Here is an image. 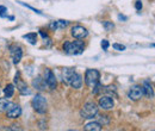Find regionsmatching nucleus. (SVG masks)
Segmentation results:
<instances>
[{
    "label": "nucleus",
    "instance_id": "1",
    "mask_svg": "<svg viewBox=\"0 0 155 131\" xmlns=\"http://www.w3.org/2000/svg\"><path fill=\"white\" fill-rule=\"evenodd\" d=\"M85 44L82 41H74V42H66L63 44V50L68 55H80L84 53Z\"/></svg>",
    "mask_w": 155,
    "mask_h": 131
},
{
    "label": "nucleus",
    "instance_id": "2",
    "mask_svg": "<svg viewBox=\"0 0 155 131\" xmlns=\"http://www.w3.org/2000/svg\"><path fill=\"white\" fill-rule=\"evenodd\" d=\"M97 113H98L97 104L93 103V101H88V103H86V104L84 105V107L81 109L80 116H81V118H84V119H92V118H94V117L97 116Z\"/></svg>",
    "mask_w": 155,
    "mask_h": 131
},
{
    "label": "nucleus",
    "instance_id": "3",
    "mask_svg": "<svg viewBox=\"0 0 155 131\" xmlns=\"http://www.w3.org/2000/svg\"><path fill=\"white\" fill-rule=\"evenodd\" d=\"M32 104V107L34 110L39 114H43V113L47 112V109H48V103H47V99L42 95V94H36L31 101Z\"/></svg>",
    "mask_w": 155,
    "mask_h": 131
},
{
    "label": "nucleus",
    "instance_id": "4",
    "mask_svg": "<svg viewBox=\"0 0 155 131\" xmlns=\"http://www.w3.org/2000/svg\"><path fill=\"white\" fill-rule=\"evenodd\" d=\"M100 79V73L97 69H87L85 73V82L90 88H93Z\"/></svg>",
    "mask_w": 155,
    "mask_h": 131
},
{
    "label": "nucleus",
    "instance_id": "5",
    "mask_svg": "<svg viewBox=\"0 0 155 131\" xmlns=\"http://www.w3.org/2000/svg\"><path fill=\"white\" fill-rule=\"evenodd\" d=\"M15 84L17 85V90L19 91L20 94H23V95H29V94L31 93V91H30V88L28 87L26 82H24V81L20 79L19 72H17V74L15 76Z\"/></svg>",
    "mask_w": 155,
    "mask_h": 131
},
{
    "label": "nucleus",
    "instance_id": "6",
    "mask_svg": "<svg viewBox=\"0 0 155 131\" xmlns=\"http://www.w3.org/2000/svg\"><path fill=\"white\" fill-rule=\"evenodd\" d=\"M10 54H11V57H12V61L15 64H18L23 57V50L19 45L17 44H12L10 47Z\"/></svg>",
    "mask_w": 155,
    "mask_h": 131
},
{
    "label": "nucleus",
    "instance_id": "7",
    "mask_svg": "<svg viewBox=\"0 0 155 131\" xmlns=\"http://www.w3.org/2000/svg\"><path fill=\"white\" fill-rule=\"evenodd\" d=\"M44 81L47 84V86L50 88V90H55L56 88V85H58V81H56V77L55 74L50 70V69H45L44 72Z\"/></svg>",
    "mask_w": 155,
    "mask_h": 131
},
{
    "label": "nucleus",
    "instance_id": "8",
    "mask_svg": "<svg viewBox=\"0 0 155 131\" xmlns=\"http://www.w3.org/2000/svg\"><path fill=\"white\" fill-rule=\"evenodd\" d=\"M71 34L72 36L77 39H84V38L87 37L88 35V31L86 30V28L81 26V25H74L71 30Z\"/></svg>",
    "mask_w": 155,
    "mask_h": 131
},
{
    "label": "nucleus",
    "instance_id": "9",
    "mask_svg": "<svg viewBox=\"0 0 155 131\" xmlns=\"http://www.w3.org/2000/svg\"><path fill=\"white\" fill-rule=\"evenodd\" d=\"M142 95H143V90H142V86H140V85H134V86L129 90V93H128L129 99H131V100H134V101L141 99Z\"/></svg>",
    "mask_w": 155,
    "mask_h": 131
},
{
    "label": "nucleus",
    "instance_id": "10",
    "mask_svg": "<svg viewBox=\"0 0 155 131\" xmlns=\"http://www.w3.org/2000/svg\"><path fill=\"white\" fill-rule=\"evenodd\" d=\"M115 106V103H114V99L109 95H105V97H101L99 99V107L103 109V110H111L112 107Z\"/></svg>",
    "mask_w": 155,
    "mask_h": 131
},
{
    "label": "nucleus",
    "instance_id": "11",
    "mask_svg": "<svg viewBox=\"0 0 155 131\" xmlns=\"http://www.w3.org/2000/svg\"><path fill=\"white\" fill-rule=\"evenodd\" d=\"M6 113H7V117L8 118H12V119L18 118L20 114H21V107H20L19 105H17V104H11L10 107L7 109Z\"/></svg>",
    "mask_w": 155,
    "mask_h": 131
},
{
    "label": "nucleus",
    "instance_id": "12",
    "mask_svg": "<svg viewBox=\"0 0 155 131\" xmlns=\"http://www.w3.org/2000/svg\"><path fill=\"white\" fill-rule=\"evenodd\" d=\"M68 85H71L75 90L81 88V86H82V77H81V75L79 74V73H77V72H74L73 75L71 76V80H69V84Z\"/></svg>",
    "mask_w": 155,
    "mask_h": 131
},
{
    "label": "nucleus",
    "instance_id": "13",
    "mask_svg": "<svg viewBox=\"0 0 155 131\" xmlns=\"http://www.w3.org/2000/svg\"><path fill=\"white\" fill-rule=\"evenodd\" d=\"M142 90H143V94H144L147 98H149V99L154 98V90H153V86H152V84H150L148 80L143 81Z\"/></svg>",
    "mask_w": 155,
    "mask_h": 131
},
{
    "label": "nucleus",
    "instance_id": "14",
    "mask_svg": "<svg viewBox=\"0 0 155 131\" xmlns=\"http://www.w3.org/2000/svg\"><path fill=\"white\" fill-rule=\"evenodd\" d=\"M75 70L73 69V68H63L62 69V80H63V82L64 84H69V80H71V76L73 75Z\"/></svg>",
    "mask_w": 155,
    "mask_h": 131
},
{
    "label": "nucleus",
    "instance_id": "15",
    "mask_svg": "<svg viewBox=\"0 0 155 131\" xmlns=\"http://www.w3.org/2000/svg\"><path fill=\"white\" fill-rule=\"evenodd\" d=\"M86 131H100L101 130V124L99 122H91L85 125Z\"/></svg>",
    "mask_w": 155,
    "mask_h": 131
},
{
    "label": "nucleus",
    "instance_id": "16",
    "mask_svg": "<svg viewBox=\"0 0 155 131\" xmlns=\"http://www.w3.org/2000/svg\"><path fill=\"white\" fill-rule=\"evenodd\" d=\"M12 103L8 101V98H0V112H6Z\"/></svg>",
    "mask_w": 155,
    "mask_h": 131
},
{
    "label": "nucleus",
    "instance_id": "17",
    "mask_svg": "<svg viewBox=\"0 0 155 131\" xmlns=\"http://www.w3.org/2000/svg\"><path fill=\"white\" fill-rule=\"evenodd\" d=\"M32 85H34V87H36L37 90H44V88H45V86H47V84H45L44 79H42V77H37L36 80H34Z\"/></svg>",
    "mask_w": 155,
    "mask_h": 131
},
{
    "label": "nucleus",
    "instance_id": "18",
    "mask_svg": "<svg viewBox=\"0 0 155 131\" xmlns=\"http://www.w3.org/2000/svg\"><path fill=\"white\" fill-rule=\"evenodd\" d=\"M4 94H5V98H12L15 94V86L12 84H8L4 90Z\"/></svg>",
    "mask_w": 155,
    "mask_h": 131
},
{
    "label": "nucleus",
    "instance_id": "19",
    "mask_svg": "<svg viewBox=\"0 0 155 131\" xmlns=\"http://www.w3.org/2000/svg\"><path fill=\"white\" fill-rule=\"evenodd\" d=\"M23 37L25 38L30 44H32V45H35L36 43H37V35L35 34V32H30V34H26V35H24Z\"/></svg>",
    "mask_w": 155,
    "mask_h": 131
},
{
    "label": "nucleus",
    "instance_id": "20",
    "mask_svg": "<svg viewBox=\"0 0 155 131\" xmlns=\"http://www.w3.org/2000/svg\"><path fill=\"white\" fill-rule=\"evenodd\" d=\"M103 26H104V29L106 31H112L115 29V24L112 21H104L103 23Z\"/></svg>",
    "mask_w": 155,
    "mask_h": 131
},
{
    "label": "nucleus",
    "instance_id": "21",
    "mask_svg": "<svg viewBox=\"0 0 155 131\" xmlns=\"http://www.w3.org/2000/svg\"><path fill=\"white\" fill-rule=\"evenodd\" d=\"M99 123L103 124V125H107V124L110 123L109 116H100V117H99Z\"/></svg>",
    "mask_w": 155,
    "mask_h": 131
},
{
    "label": "nucleus",
    "instance_id": "22",
    "mask_svg": "<svg viewBox=\"0 0 155 131\" xmlns=\"http://www.w3.org/2000/svg\"><path fill=\"white\" fill-rule=\"evenodd\" d=\"M112 48L117 50V51H124L125 50V45H123V44H119V43H114L112 44Z\"/></svg>",
    "mask_w": 155,
    "mask_h": 131
},
{
    "label": "nucleus",
    "instance_id": "23",
    "mask_svg": "<svg viewBox=\"0 0 155 131\" xmlns=\"http://www.w3.org/2000/svg\"><path fill=\"white\" fill-rule=\"evenodd\" d=\"M100 45H101L103 50H107V49H109V47H110V43H109V41H107V39H103V41H101V43H100Z\"/></svg>",
    "mask_w": 155,
    "mask_h": 131
},
{
    "label": "nucleus",
    "instance_id": "24",
    "mask_svg": "<svg viewBox=\"0 0 155 131\" xmlns=\"http://www.w3.org/2000/svg\"><path fill=\"white\" fill-rule=\"evenodd\" d=\"M6 16H7V8L0 5V17H6Z\"/></svg>",
    "mask_w": 155,
    "mask_h": 131
},
{
    "label": "nucleus",
    "instance_id": "25",
    "mask_svg": "<svg viewBox=\"0 0 155 131\" xmlns=\"http://www.w3.org/2000/svg\"><path fill=\"white\" fill-rule=\"evenodd\" d=\"M58 25L60 29H63V28H66V26L68 25V21H67V20H58Z\"/></svg>",
    "mask_w": 155,
    "mask_h": 131
},
{
    "label": "nucleus",
    "instance_id": "26",
    "mask_svg": "<svg viewBox=\"0 0 155 131\" xmlns=\"http://www.w3.org/2000/svg\"><path fill=\"white\" fill-rule=\"evenodd\" d=\"M20 5H24V6H26L28 8H30V10H32V11H35L36 13H38V15H42V12L38 11V10H36V8H34V7H31V6H29V5H26V4H24V2H21V1H18Z\"/></svg>",
    "mask_w": 155,
    "mask_h": 131
},
{
    "label": "nucleus",
    "instance_id": "27",
    "mask_svg": "<svg viewBox=\"0 0 155 131\" xmlns=\"http://www.w3.org/2000/svg\"><path fill=\"white\" fill-rule=\"evenodd\" d=\"M49 28L53 30V31H55L56 29H58V21H51L50 24H49Z\"/></svg>",
    "mask_w": 155,
    "mask_h": 131
},
{
    "label": "nucleus",
    "instance_id": "28",
    "mask_svg": "<svg viewBox=\"0 0 155 131\" xmlns=\"http://www.w3.org/2000/svg\"><path fill=\"white\" fill-rule=\"evenodd\" d=\"M142 7H143V5H142V1H140V0H137L135 2V8L137 11H141L142 10Z\"/></svg>",
    "mask_w": 155,
    "mask_h": 131
},
{
    "label": "nucleus",
    "instance_id": "29",
    "mask_svg": "<svg viewBox=\"0 0 155 131\" xmlns=\"http://www.w3.org/2000/svg\"><path fill=\"white\" fill-rule=\"evenodd\" d=\"M39 34H41V36L44 38V39H48V35L44 32V31H42V30H39Z\"/></svg>",
    "mask_w": 155,
    "mask_h": 131
},
{
    "label": "nucleus",
    "instance_id": "30",
    "mask_svg": "<svg viewBox=\"0 0 155 131\" xmlns=\"http://www.w3.org/2000/svg\"><path fill=\"white\" fill-rule=\"evenodd\" d=\"M118 19H119V20H120V21H122V20H123V21H125V20H127V17H125V16H123V15H118Z\"/></svg>",
    "mask_w": 155,
    "mask_h": 131
}]
</instances>
